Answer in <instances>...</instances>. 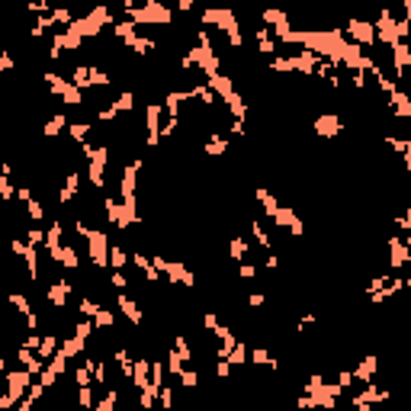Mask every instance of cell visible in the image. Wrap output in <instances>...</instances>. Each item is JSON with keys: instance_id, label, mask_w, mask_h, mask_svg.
<instances>
[{"instance_id": "11", "label": "cell", "mask_w": 411, "mask_h": 411, "mask_svg": "<svg viewBox=\"0 0 411 411\" xmlns=\"http://www.w3.org/2000/svg\"><path fill=\"white\" fill-rule=\"evenodd\" d=\"M55 344H58V338H55V334H49V338L42 341V353H39V357H49V353L55 350Z\"/></svg>"}, {"instance_id": "14", "label": "cell", "mask_w": 411, "mask_h": 411, "mask_svg": "<svg viewBox=\"0 0 411 411\" xmlns=\"http://www.w3.org/2000/svg\"><path fill=\"white\" fill-rule=\"evenodd\" d=\"M97 325H100V328H113V315L100 308V312H97Z\"/></svg>"}, {"instance_id": "3", "label": "cell", "mask_w": 411, "mask_h": 411, "mask_svg": "<svg viewBox=\"0 0 411 411\" xmlns=\"http://www.w3.org/2000/svg\"><path fill=\"white\" fill-rule=\"evenodd\" d=\"M315 132H318L321 138H334V135L341 132V119L338 116H318V119H315Z\"/></svg>"}, {"instance_id": "13", "label": "cell", "mask_w": 411, "mask_h": 411, "mask_svg": "<svg viewBox=\"0 0 411 411\" xmlns=\"http://www.w3.org/2000/svg\"><path fill=\"white\" fill-rule=\"evenodd\" d=\"M26 209H29V215H32V218H36V222H39V218H42V203H36V200H29V203H26Z\"/></svg>"}, {"instance_id": "6", "label": "cell", "mask_w": 411, "mask_h": 411, "mask_svg": "<svg viewBox=\"0 0 411 411\" xmlns=\"http://www.w3.org/2000/svg\"><path fill=\"white\" fill-rule=\"evenodd\" d=\"M248 257V244L241 238H231V260H244Z\"/></svg>"}, {"instance_id": "16", "label": "cell", "mask_w": 411, "mask_h": 411, "mask_svg": "<svg viewBox=\"0 0 411 411\" xmlns=\"http://www.w3.org/2000/svg\"><path fill=\"white\" fill-rule=\"evenodd\" d=\"M177 3H180V10H190V6H193V0H177Z\"/></svg>"}, {"instance_id": "2", "label": "cell", "mask_w": 411, "mask_h": 411, "mask_svg": "<svg viewBox=\"0 0 411 411\" xmlns=\"http://www.w3.org/2000/svg\"><path fill=\"white\" fill-rule=\"evenodd\" d=\"M347 32H350L353 39H360L363 45H373V39H376V29L369 23H363V19H350V26H347Z\"/></svg>"}, {"instance_id": "8", "label": "cell", "mask_w": 411, "mask_h": 411, "mask_svg": "<svg viewBox=\"0 0 411 411\" xmlns=\"http://www.w3.org/2000/svg\"><path fill=\"white\" fill-rule=\"evenodd\" d=\"M132 100H135V97H132V93H122V97H119V100H116V103H113V106H116V109H119V113H126V109H132Z\"/></svg>"}, {"instance_id": "10", "label": "cell", "mask_w": 411, "mask_h": 411, "mask_svg": "<svg viewBox=\"0 0 411 411\" xmlns=\"http://www.w3.org/2000/svg\"><path fill=\"white\" fill-rule=\"evenodd\" d=\"M26 241H29V244L45 241V231H42V228H29V231H26Z\"/></svg>"}, {"instance_id": "15", "label": "cell", "mask_w": 411, "mask_h": 411, "mask_svg": "<svg viewBox=\"0 0 411 411\" xmlns=\"http://www.w3.org/2000/svg\"><path fill=\"white\" fill-rule=\"evenodd\" d=\"M241 276H244V279H251V276H257V267H251V264H244V267H241Z\"/></svg>"}, {"instance_id": "1", "label": "cell", "mask_w": 411, "mask_h": 411, "mask_svg": "<svg viewBox=\"0 0 411 411\" xmlns=\"http://www.w3.org/2000/svg\"><path fill=\"white\" fill-rule=\"evenodd\" d=\"M87 238H90V257L97 267H106L109 264V251H106V238H103V231H87Z\"/></svg>"}, {"instance_id": "4", "label": "cell", "mask_w": 411, "mask_h": 411, "mask_svg": "<svg viewBox=\"0 0 411 411\" xmlns=\"http://www.w3.org/2000/svg\"><path fill=\"white\" fill-rule=\"evenodd\" d=\"M119 308H122V312H126V315H129V318H132V321H135V325H138V321H141V312H138V305H135L132 299L126 296V292H119Z\"/></svg>"}, {"instance_id": "9", "label": "cell", "mask_w": 411, "mask_h": 411, "mask_svg": "<svg viewBox=\"0 0 411 411\" xmlns=\"http://www.w3.org/2000/svg\"><path fill=\"white\" fill-rule=\"evenodd\" d=\"M109 257H113V267H126V264H129L126 251H119V248H113V251H109Z\"/></svg>"}, {"instance_id": "7", "label": "cell", "mask_w": 411, "mask_h": 411, "mask_svg": "<svg viewBox=\"0 0 411 411\" xmlns=\"http://www.w3.org/2000/svg\"><path fill=\"white\" fill-rule=\"evenodd\" d=\"M61 126H65V116H52L49 126H45V135H49V138H55V135L61 132Z\"/></svg>"}, {"instance_id": "5", "label": "cell", "mask_w": 411, "mask_h": 411, "mask_svg": "<svg viewBox=\"0 0 411 411\" xmlns=\"http://www.w3.org/2000/svg\"><path fill=\"white\" fill-rule=\"evenodd\" d=\"M68 132H71L74 141H84L87 132H90V126H87V122H71V129H68Z\"/></svg>"}, {"instance_id": "12", "label": "cell", "mask_w": 411, "mask_h": 411, "mask_svg": "<svg viewBox=\"0 0 411 411\" xmlns=\"http://www.w3.org/2000/svg\"><path fill=\"white\" fill-rule=\"evenodd\" d=\"M0 193H3V200H6V203H10V196H13V187H10V177H6V174L0 177Z\"/></svg>"}]
</instances>
